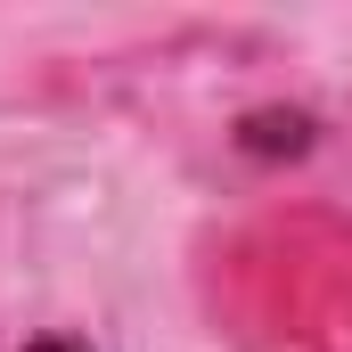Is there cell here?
I'll list each match as a JSON object with an SVG mask.
<instances>
[{"label":"cell","mask_w":352,"mask_h":352,"mask_svg":"<svg viewBox=\"0 0 352 352\" xmlns=\"http://www.w3.org/2000/svg\"><path fill=\"white\" fill-rule=\"evenodd\" d=\"M25 352H82L74 336H41V344H25Z\"/></svg>","instance_id":"cell-1"}]
</instances>
